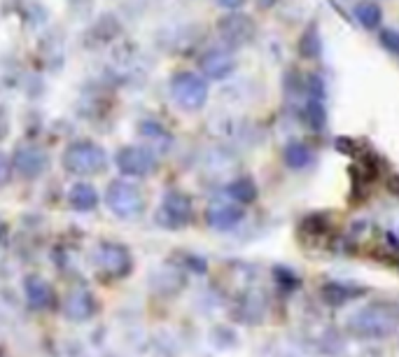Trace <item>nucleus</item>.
<instances>
[{
  "instance_id": "1",
  "label": "nucleus",
  "mask_w": 399,
  "mask_h": 357,
  "mask_svg": "<svg viewBox=\"0 0 399 357\" xmlns=\"http://www.w3.org/2000/svg\"><path fill=\"white\" fill-rule=\"evenodd\" d=\"M108 164V157L103 148H98L96 143L89 140H78L66 150L63 155V166L75 175H93L100 173Z\"/></svg>"
},
{
  "instance_id": "2",
  "label": "nucleus",
  "mask_w": 399,
  "mask_h": 357,
  "mask_svg": "<svg viewBox=\"0 0 399 357\" xmlns=\"http://www.w3.org/2000/svg\"><path fill=\"white\" fill-rule=\"evenodd\" d=\"M171 96L182 110H199L208 98V84L197 73H177L171 80Z\"/></svg>"
},
{
  "instance_id": "3",
  "label": "nucleus",
  "mask_w": 399,
  "mask_h": 357,
  "mask_svg": "<svg viewBox=\"0 0 399 357\" xmlns=\"http://www.w3.org/2000/svg\"><path fill=\"white\" fill-rule=\"evenodd\" d=\"M108 206L120 217H135V215H140L145 201H142V194L135 185L115 180L108 187Z\"/></svg>"
},
{
  "instance_id": "4",
  "label": "nucleus",
  "mask_w": 399,
  "mask_h": 357,
  "mask_svg": "<svg viewBox=\"0 0 399 357\" xmlns=\"http://www.w3.org/2000/svg\"><path fill=\"white\" fill-rule=\"evenodd\" d=\"M115 161L124 175H133V177H145L157 168V159L152 157L150 150H142V148H124L117 152Z\"/></svg>"
},
{
  "instance_id": "5",
  "label": "nucleus",
  "mask_w": 399,
  "mask_h": 357,
  "mask_svg": "<svg viewBox=\"0 0 399 357\" xmlns=\"http://www.w3.org/2000/svg\"><path fill=\"white\" fill-rule=\"evenodd\" d=\"M219 31H222V38L232 45H243L248 42L254 33V24L243 14H232L229 19H224L219 24Z\"/></svg>"
},
{
  "instance_id": "6",
  "label": "nucleus",
  "mask_w": 399,
  "mask_h": 357,
  "mask_svg": "<svg viewBox=\"0 0 399 357\" xmlns=\"http://www.w3.org/2000/svg\"><path fill=\"white\" fill-rule=\"evenodd\" d=\"M14 166H16V171L24 173L26 177H36L47 168V157H45V152L38 148H21V150H16Z\"/></svg>"
},
{
  "instance_id": "7",
  "label": "nucleus",
  "mask_w": 399,
  "mask_h": 357,
  "mask_svg": "<svg viewBox=\"0 0 399 357\" xmlns=\"http://www.w3.org/2000/svg\"><path fill=\"white\" fill-rule=\"evenodd\" d=\"M98 262H100V267L113 276H124L131 267L129 252H126L124 248H120V245H105L98 254Z\"/></svg>"
},
{
  "instance_id": "8",
  "label": "nucleus",
  "mask_w": 399,
  "mask_h": 357,
  "mask_svg": "<svg viewBox=\"0 0 399 357\" xmlns=\"http://www.w3.org/2000/svg\"><path fill=\"white\" fill-rule=\"evenodd\" d=\"M190 199L182 197V194H168L166 201H164V208H161V212L166 215V224L171 227H177V224H185L187 219H190Z\"/></svg>"
},
{
  "instance_id": "9",
  "label": "nucleus",
  "mask_w": 399,
  "mask_h": 357,
  "mask_svg": "<svg viewBox=\"0 0 399 357\" xmlns=\"http://www.w3.org/2000/svg\"><path fill=\"white\" fill-rule=\"evenodd\" d=\"M203 71H206L208 78L222 80L234 71V58L222 52V49H215V52H208L203 56Z\"/></svg>"
},
{
  "instance_id": "10",
  "label": "nucleus",
  "mask_w": 399,
  "mask_h": 357,
  "mask_svg": "<svg viewBox=\"0 0 399 357\" xmlns=\"http://www.w3.org/2000/svg\"><path fill=\"white\" fill-rule=\"evenodd\" d=\"M96 201H98L96 190H93L91 185L80 182V185H75L71 190V203L78 210H91L93 206H96Z\"/></svg>"
},
{
  "instance_id": "11",
  "label": "nucleus",
  "mask_w": 399,
  "mask_h": 357,
  "mask_svg": "<svg viewBox=\"0 0 399 357\" xmlns=\"http://www.w3.org/2000/svg\"><path fill=\"white\" fill-rule=\"evenodd\" d=\"M355 19H358L364 29H376L380 26V19H383V14H380V7L373 5V3H358L355 7Z\"/></svg>"
},
{
  "instance_id": "12",
  "label": "nucleus",
  "mask_w": 399,
  "mask_h": 357,
  "mask_svg": "<svg viewBox=\"0 0 399 357\" xmlns=\"http://www.w3.org/2000/svg\"><path fill=\"white\" fill-rule=\"evenodd\" d=\"M26 294H28L31 304H36V306H45L52 301V290H49V285L40 278L26 280Z\"/></svg>"
},
{
  "instance_id": "13",
  "label": "nucleus",
  "mask_w": 399,
  "mask_h": 357,
  "mask_svg": "<svg viewBox=\"0 0 399 357\" xmlns=\"http://www.w3.org/2000/svg\"><path fill=\"white\" fill-rule=\"evenodd\" d=\"M306 119L313 129H322L325 126V119H327V113H325V103H322V98L318 96H309L306 100Z\"/></svg>"
},
{
  "instance_id": "14",
  "label": "nucleus",
  "mask_w": 399,
  "mask_h": 357,
  "mask_svg": "<svg viewBox=\"0 0 399 357\" xmlns=\"http://www.w3.org/2000/svg\"><path fill=\"white\" fill-rule=\"evenodd\" d=\"M309 159H311V152L306 145H301V143H290L285 150V161L290 166L294 168H301V166H306L309 164Z\"/></svg>"
},
{
  "instance_id": "15",
  "label": "nucleus",
  "mask_w": 399,
  "mask_h": 357,
  "mask_svg": "<svg viewBox=\"0 0 399 357\" xmlns=\"http://www.w3.org/2000/svg\"><path fill=\"white\" fill-rule=\"evenodd\" d=\"M322 52V45H320V36H318V29L313 26L306 31V36L301 40V54L309 56V58H316Z\"/></svg>"
},
{
  "instance_id": "16",
  "label": "nucleus",
  "mask_w": 399,
  "mask_h": 357,
  "mask_svg": "<svg viewBox=\"0 0 399 357\" xmlns=\"http://www.w3.org/2000/svg\"><path fill=\"white\" fill-rule=\"evenodd\" d=\"M239 210H234V208H213L210 210V224H215V227H229V224H234L236 219H239Z\"/></svg>"
},
{
  "instance_id": "17",
  "label": "nucleus",
  "mask_w": 399,
  "mask_h": 357,
  "mask_svg": "<svg viewBox=\"0 0 399 357\" xmlns=\"http://www.w3.org/2000/svg\"><path fill=\"white\" fill-rule=\"evenodd\" d=\"M380 42H383L385 49H390V52L399 54V33H397V31L385 29L383 33H380Z\"/></svg>"
},
{
  "instance_id": "18",
  "label": "nucleus",
  "mask_w": 399,
  "mask_h": 357,
  "mask_svg": "<svg viewBox=\"0 0 399 357\" xmlns=\"http://www.w3.org/2000/svg\"><path fill=\"white\" fill-rule=\"evenodd\" d=\"M232 192H239L236 194L239 199H252L254 197V185L250 180H239L236 185H232Z\"/></svg>"
},
{
  "instance_id": "19",
  "label": "nucleus",
  "mask_w": 399,
  "mask_h": 357,
  "mask_svg": "<svg viewBox=\"0 0 399 357\" xmlns=\"http://www.w3.org/2000/svg\"><path fill=\"white\" fill-rule=\"evenodd\" d=\"M7 175H10V164H7L5 155H0V182H5Z\"/></svg>"
},
{
  "instance_id": "20",
  "label": "nucleus",
  "mask_w": 399,
  "mask_h": 357,
  "mask_svg": "<svg viewBox=\"0 0 399 357\" xmlns=\"http://www.w3.org/2000/svg\"><path fill=\"white\" fill-rule=\"evenodd\" d=\"M217 3L222 5V7H227V10H239L245 0H217Z\"/></svg>"
}]
</instances>
